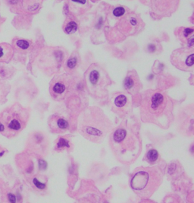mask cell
<instances>
[{
	"instance_id": "1",
	"label": "cell",
	"mask_w": 194,
	"mask_h": 203,
	"mask_svg": "<svg viewBox=\"0 0 194 203\" xmlns=\"http://www.w3.org/2000/svg\"><path fill=\"white\" fill-rule=\"evenodd\" d=\"M109 144L116 159L122 164H132L142 151L139 132L134 126L127 122H124L112 131Z\"/></svg>"
},
{
	"instance_id": "2",
	"label": "cell",
	"mask_w": 194,
	"mask_h": 203,
	"mask_svg": "<svg viewBox=\"0 0 194 203\" xmlns=\"http://www.w3.org/2000/svg\"><path fill=\"white\" fill-rule=\"evenodd\" d=\"M173 102L160 91L145 92L140 104L141 119L144 122L153 123L168 129L173 120Z\"/></svg>"
},
{
	"instance_id": "3",
	"label": "cell",
	"mask_w": 194,
	"mask_h": 203,
	"mask_svg": "<svg viewBox=\"0 0 194 203\" xmlns=\"http://www.w3.org/2000/svg\"><path fill=\"white\" fill-rule=\"evenodd\" d=\"M162 174L157 167H138L130 179V186L137 196L148 199L152 196L162 184Z\"/></svg>"
},
{
	"instance_id": "4",
	"label": "cell",
	"mask_w": 194,
	"mask_h": 203,
	"mask_svg": "<svg viewBox=\"0 0 194 203\" xmlns=\"http://www.w3.org/2000/svg\"><path fill=\"white\" fill-rule=\"evenodd\" d=\"M79 130L85 138L93 142L103 140L111 128L109 119L99 109H90L84 115Z\"/></svg>"
},
{
	"instance_id": "5",
	"label": "cell",
	"mask_w": 194,
	"mask_h": 203,
	"mask_svg": "<svg viewBox=\"0 0 194 203\" xmlns=\"http://www.w3.org/2000/svg\"><path fill=\"white\" fill-rule=\"evenodd\" d=\"M28 119V111L18 104L7 108L0 118V122L5 128L2 133L8 138L15 136L24 129Z\"/></svg>"
},
{
	"instance_id": "6",
	"label": "cell",
	"mask_w": 194,
	"mask_h": 203,
	"mask_svg": "<svg viewBox=\"0 0 194 203\" xmlns=\"http://www.w3.org/2000/svg\"><path fill=\"white\" fill-rule=\"evenodd\" d=\"M73 88V79L68 74H62L54 78L50 83L49 93L55 101L66 98Z\"/></svg>"
},
{
	"instance_id": "7",
	"label": "cell",
	"mask_w": 194,
	"mask_h": 203,
	"mask_svg": "<svg viewBox=\"0 0 194 203\" xmlns=\"http://www.w3.org/2000/svg\"><path fill=\"white\" fill-rule=\"evenodd\" d=\"M171 61L173 65L184 72L193 71L194 65L193 49L181 48L172 53Z\"/></svg>"
},
{
	"instance_id": "8",
	"label": "cell",
	"mask_w": 194,
	"mask_h": 203,
	"mask_svg": "<svg viewBox=\"0 0 194 203\" xmlns=\"http://www.w3.org/2000/svg\"><path fill=\"white\" fill-rule=\"evenodd\" d=\"M180 0H150L151 15L155 19L171 16L178 9Z\"/></svg>"
},
{
	"instance_id": "9",
	"label": "cell",
	"mask_w": 194,
	"mask_h": 203,
	"mask_svg": "<svg viewBox=\"0 0 194 203\" xmlns=\"http://www.w3.org/2000/svg\"><path fill=\"white\" fill-rule=\"evenodd\" d=\"M140 17L134 13H130L121 18L118 23V29L125 35H134L143 28V24Z\"/></svg>"
},
{
	"instance_id": "10",
	"label": "cell",
	"mask_w": 194,
	"mask_h": 203,
	"mask_svg": "<svg viewBox=\"0 0 194 203\" xmlns=\"http://www.w3.org/2000/svg\"><path fill=\"white\" fill-rule=\"evenodd\" d=\"M49 127L52 133L65 132L69 129V123L65 119L59 115H52L49 119Z\"/></svg>"
},
{
	"instance_id": "11",
	"label": "cell",
	"mask_w": 194,
	"mask_h": 203,
	"mask_svg": "<svg viewBox=\"0 0 194 203\" xmlns=\"http://www.w3.org/2000/svg\"><path fill=\"white\" fill-rule=\"evenodd\" d=\"M124 88L127 91L136 94L140 88V81L135 71L129 72L124 81Z\"/></svg>"
},
{
	"instance_id": "12",
	"label": "cell",
	"mask_w": 194,
	"mask_h": 203,
	"mask_svg": "<svg viewBox=\"0 0 194 203\" xmlns=\"http://www.w3.org/2000/svg\"><path fill=\"white\" fill-rule=\"evenodd\" d=\"M193 27H181L178 29L177 31V36L180 39L181 42H183L187 48L193 49Z\"/></svg>"
},
{
	"instance_id": "13",
	"label": "cell",
	"mask_w": 194,
	"mask_h": 203,
	"mask_svg": "<svg viewBox=\"0 0 194 203\" xmlns=\"http://www.w3.org/2000/svg\"><path fill=\"white\" fill-rule=\"evenodd\" d=\"M43 2V0H21L22 10L30 14L36 13L40 9Z\"/></svg>"
},
{
	"instance_id": "14",
	"label": "cell",
	"mask_w": 194,
	"mask_h": 203,
	"mask_svg": "<svg viewBox=\"0 0 194 203\" xmlns=\"http://www.w3.org/2000/svg\"><path fill=\"white\" fill-rule=\"evenodd\" d=\"M87 81L88 83L92 87H96L99 84H100L102 80L101 71L99 69L98 67H90V71L87 73Z\"/></svg>"
},
{
	"instance_id": "15",
	"label": "cell",
	"mask_w": 194,
	"mask_h": 203,
	"mask_svg": "<svg viewBox=\"0 0 194 203\" xmlns=\"http://www.w3.org/2000/svg\"><path fill=\"white\" fill-rule=\"evenodd\" d=\"M14 49L10 44L6 43H0V62L8 63L12 59Z\"/></svg>"
},
{
	"instance_id": "16",
	"label": "cell",
	"mask_w": 194,
	"mask_h": 203,
	"mask_svg": "<svg viewBox=\"0 0 194 203\" xmlns=\"http://www.w3.org/2000/svg\"><path fill=\"white\" fill-rule=\"evenodd\" d=\"M70 11L73 14H77L81 11H85L89 7L88 0H69Z\"/></svg>"
},
{
	"instance_id": "17",
	"label": "cell",
	"mask_w": 194,
	"mask_h": 203,
	"mask_svg": "<svg viewBox=\"0 0 194 203\" xmlns=\"http://www.w3.org/2000/svg\"><path fill=\"white\" fill-rule=\"evenodd\" d=\"M77 28H78V23H77V21L75 18V17L74 15L67 17L64 23V25H63V30H64V33L70 35V34H72L76 32Z\"/></svg>"
},
{
	"instance_id": "18",
	"label": "cell",
	"mask_w": 194,
	"mask_h": 203,
	"mask_svg": "<svg viewBox=\"0 0 194 203\" xmlns=\"http://www.w3.org/2000/svg\"><path fill=\"white\" fill-rule=\"evenodd\" d=\"M114 104L118 110H121V112L127 110L129 107L128 98L125 94H119L116 96L114 100Z\"/></svg>"
},
{
	"instance_id": "19",
	"label": "cell",
	"mask_w": 194,
	"mask_h": 203,
	"mask_svg": "<svg viewBox=\"0 0 194 203\" xmlns=\"http://www.w3.org/2000/svg\"><path fill=\"white\" fill-rule=\"evenodd\" d=\"M13 49H15L19 52H24L30 50L31 43L29 40L24 39H15L13 41Z\"/></svg>"
},
{
	"instance_id": "20",
	"label": "cell",
	"mask_w": 194,
	"mask_h": 203,
	"mask_svg": "<svg viewBox=\"0 0 194 203\" xmlns=\"http://www.w3.org/2000/svg\"><path fill=\"white\" fill-rule=\"evenodd\" d=\"M77 65H78V56L72 54L71 57L68 58V60L66 61L65 70L68 72V73H72L77 67Z\"/></svg>"
},
{
	"instance_id": "21",
	"label": "cell",
	"mask_w": 194,
	"mask_h": 203,
	"mask_svg": "<svg viewBox=\"0 0 194 203\" xmlns=\"http://www.w3.org/2000/svg\"><path fill=\"white\" fill-rule=\"evenodd\" d=\"M158 159H159V153L155 149H150L145 155V160L150 164H155Z\"/></svg>"
},
{
	"instance_id": "22",
	"label": "cell",
	"mask_w": 194,
	"mask_h": 203,
	"mask_svg": "<svg viewBox=\"0 0 194 203\" xmlns=\"http://www.w3.org/2000/svg\"><path fill=\"white\" fill-rule=\"evenodd\" d=\"M71 144H70L69 141L66 139L64 137H61L59 138V140L56 142V146H55V149L58 151H63L64 149L70 148Z\"/></svg>"
},
{
	"instance_id": "23",
	"label": "cell",
	"mask_w": 194,
	"mask_h": 203,
	"mask_svg": "<svg viewBox=\"0 0 194 203\" xmlns=\"http://www.w3.org/2000/svg\"><path fill=\"white\" fill-rule=\"evenodd\" d=\"M6 3L10 9L15 11H21V0H6Z\"/></svg>"
},
{
	"instance_id": "24",
	"label": "cell",
	"mask_w": 194,
	"mask_h": 203,
	"mask_svg": "<svg viewBox=\"0 0 194 203\" xmlns=\"http://www.w3.org/2000/svg\"><path fill=\"white\" fill-rule=\"evenodd\" d=\"M162 203H183L181 199L175 194L167 195L163 199Z\"/></svg>"
},
{
	"instance_id": "25",
	"label": "cell",
	"mask_w": 194,
	"mask_h": 203,
	"mask_svg": "<svg viewBox=\"0 0 194 203\" xmlns=\"http://www.w3.org/2000/svg\"><path fill=\"white\" fill-rule=\"evenodd\" d=\"M125 12H126V10L124 7H117L113 10V14H114V16L121 18V17L124 16Z\"/></svg>"
},
{
	"instance_id": "26",
	"label": "cell",
	"mask_w": 194,
	"mask_h": 203,
	"mask_svg": "<svg viewBox=\"0 0 194 203\" xmlns=\"http://www.w3.org/2000/svg\"><path fill=\"white\" fill-rule=\"evenodd\" d=\"M33 183H34V184L35 185V186L37 187V189H41V190L46 189V187H47L46 184H43V183H41V182H39L37 178H34V180H33Z\"/></svg>"
},
{
	"instance_id": "27",
	"label": "cell",
	"mask_w": 194,
	"mask_h": 203,
	"mask_svg": "<svg viewBox=\"0 0 194 203\" xmlns=\"http://www.w3.org/2000/svg\"><path fill=\"white\" fill-rule=\"evenodd\" d=\"M8 199H9V201L10 203H16V197L15 196L11 193H9L8 194Z\"/></svg>"
},
{
	"instance_id": "28",
	"label": "cell",
	"mask_w": 194,
	"mask_h": 203,
	"mask_svg": "<svg viewBox=\"0 0 194 203\" xmlns=\"http://www.w3.org/2000/svg\"><path fill=\"white\" fill-rule=\"evenodd\" d=\"M140 203H156L155 202L152 201V199H142Z\"/></svg>"
},
{
	"instance_id": "29",
	"label": "cell",
	"mask_w": 194,
	"mask_h": 203,
	"mask_svg": "<svg viewBox=\"0 0 194 203\" xmlns=\"http://www.w3.org/2000/svg\"><path fill=\"white\" fill-rule=\"evenodd\" d=\"M4 130H5V128H4V126L0 122V132H3Z\"/></svg>"
},
{
	"instance_id": "30",
	"label": "cell",
	"mask_w": 194,
	"mask_h": 203,
	"mask_svg": "<svg viewBox=\"0 0 194 203\" xmlns=\"http://www.w3.org/2000/svg\"><path fill=\"white\" fill-rule=\"evenodd\" d=\"M140 1H141V2H142V3L148 4V3H150V0H140Z\"/></svg>"
},
{
	"instance_id": "31",
	"label": "cell",
	"mask_w": 194,
	"mask_h": 203,
	"mask_svg": "<svg viewBox=\"0 0 194 203\" xmlns=\"http://www.w3.org/2000/svg\"><path fill=\"white\" fill-rule=\"evenodd\" d=\"M90 1L92 2H99V1H100V0H90Z\"/></svg>"
},
{
	"instance_id": "32",
	"label": "cell",
	"mask_w": 194,
	"mask_h": 203,
	"mask_svg": "<svg viewBox=\"0 0 194 203\" xmlns=\"http://www.w3.org/2000/svg\"><path fill=\"white\" fill-rule=\"evenodd\" d=\"M0 19H1V15H0Z\"/></svg>"
},
{
	"instance_id": "33",
	"label": "cell",
	"mask_w": 194,
	"mask_h": 203,
	"mask_svg": "<svg viewBox=\"0 0 194 203\" xmlns=\"http://www.w3.org/2000/svg\"><path fill=\"white\" fill-rule=\"evenodd\" d=\"M105 203H107V202H105Z\"/></svg>"
}]
</instances>
